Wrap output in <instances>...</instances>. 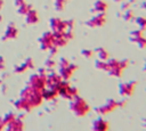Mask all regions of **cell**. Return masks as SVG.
I'll use <instances>...</instances> for the list:
<instances>
[{"label": "cell", "mask_w": 146, "mask_h": 131, "mask_svg": "<svg viewBox=\"0 0 146 131\" xmlns=\"http://www.w3.org/2000/svg\"><path fill=\"white\" fill-rule=\"evenodd\" d=\"M136 24L139 26V30L146 28V18L145 17H137L136 18Z\"/></svg>", "instance_id": "cell-26"}, {"label": "cell", "mask_w": 146, "mask_h": 131, "mask_svg": "<svg viewBox=\"0 0 146 131\" xmlns=\"http://www.w3.org/2000/svg\"><path fill=\"white\" fill-rule=\"evenodd\" d=\"M21 98L25 99L30 106L32 108L34 107H38L42 104V101L44 100L43 99V96H42V91H39V90H35L33 88H31L30 85H26L22 91H21Z\"/></svg>", "instance_id": "cell-1"}, {"label": "cell", "mask_w": 146, "mask_h": 131, "mask_svg": "<svg viewBox=\"0 0 146 131\" xmlns=\"http://www.w3.org/2000/svg\"><path fill=\"white\" fill-rule=\"evenodd\" d=\"M33 66H34L33 59H32V58H27V59H25L23 63H21L19 65H17V66L15 67L14 72L17 73V74H22V73H25L26 71L33 68Z\"/></svg>", "instance_id": "cell-15"}, {"label": "cell", "mask_w": 146, "mask_h": 131, "mask_svg": "<svg viewBox=\"0 0 146 131\" xmlns=\"http://www.w3.org/2000/svg\"><path fill=\"white\" fill-rule=\"evenodd\" d=\"M39 44H40V48L42 49V50H50L51 48H54V47H56L55 46V35H54V33L52 32H44L41 36H40V39H39Z\"/></svg>", "instance_id": "cell-9"}, {"label": "cell", "mask_w": 146, "mask_h": 131, "mask_svg": "<svg viewBox=\"0 0 146 131\" xmlns=\"http://www.w3.org/2000/svg\"><path fill=\"white\" fill-rule=\"evenodd\" d=\"M18 34V30L17 27L15 26V24L10 23L7 25L6 30H5V34L2 36V40H11V39H15Z\"/></svg>", "instance_id": "cell-16"}, {"label": "cell", "mask_w": 146, "mask_h": 131, "mask_svg": "<svg viewBox=\"0 0 146 131\" xmlns=\"http://www.w3.org/2000/svg\"><path fill=\"white\" fill-rule=\"evenodd\" d=\"M96 54H97L98 59H100V60H107L108 59V52L104 48H98L96 50Z\"/></svg>", "instance_id": "cell-24"}, {"label": "cell", "mask_w": 146, "mask_h": 131, "mask_svg": "<svg viewBox=\"0 0 146 131\" xmlns=\"http://www.w3.org/2000/svg\"><path fill=\"white\" fill-rule=\"evenodd\" d=\"M17 116L14 114V113H11V112H9V113H7L2 118H1V121H2V123H3V125L6 126V125H8L9 123H11L15 118H16Z\"/></svg>", "instance_id": "cell-23"}, {"label": "cell", "mask_w": 146, "mask_h": 131, "mask_svg": "<svg viewBox=\"0 0 146 131\" xmlns=\"http://www.w3.org/2000/svg\"><path fill=\"white\" fill-rule=\"evenodd\" d=\"M14 106L16 107V109L23 110V112H30V110L33 109V108L30 106V104H29L25 99H23V98H21V97L14 103Z\"/></svg>", "instance_id": "cell-19"}, {"label": "cell", "mask_w": 146, "mask_h": 131, "mask_svg": "<svg viewBox=\"0 0 146 131\" xmlns=\"http://www.w3.org/2000/svg\"><path fill=\"white\" fill-rule=\"evenodd\" d=\"M63 81V79L60 77V75L58 73H54V72H50V73H47V76H46V88H51V89H56L57 85Z\"/></svg>", "instance_id": "cell-12"}, {"label": "cell", "mask_w": 146, "mask_h": 131, "mask_svg": "<svg viewBox=\"0 0 146 131\" xmlns=\"http://www.w3.org/2000/svg\"><path fill=\"white\" fill-rule=\"evenodd\" d=\"M1 19H2V17H1V15H0V22H1Z\"/></svg>", "instance_id": "cell-37"}, {"label": "cell", "mask_w": 146, "mask_h": 131, "mask_svg": "<svg viewBox=\"0 0 146 131\" xmlns=\"http://www.w3.org/2000/svg\"><path fill=\"white\" fill-rule=\"evenodd\" d=\"M136 81H128V82H123L119 85V92L122 97H128L131 96L135 91L136 88Z\"/></svg>", "instance_id": "cell-11"}, {"label": "cell", "mask_w": 146, "mask_h": 131, "mask_svg": "<svg viewBox=\"0 0 146 131\" xmlns=\"http://www.w3.org/2000/svg\"><path fill=\"white\" fill-rule=\"evenodd\" d=\"M65 1L66 0H55V7L57 10H62L65 6Z\"/></svg>", "instance_id": "cell-29"}, {"label": "cell", "mask_w": 146, "mask_h": 131, "mask_svg": "<svg viewBox=\"0 0 146 131\" xmlns=\"http://www.w3.org/2000/svg\"><path fill=\"white\" fill-rule=\"evenodd\" d=\"M144 71H146V62L144 63Z\"/></svg>", "instance_id": "cell-36"}, {"label": "cell", "mask_w": 146, "mask_h": 131, "mask_svg": "<svg viewBox=\"0 0 146 131\" xmlns=\"http://www.w3.org/2000/svg\"><path fill=\"white\" fill-rule=\"evenodd\" d=\"M24 2H26V1H25V0H15V6L18 7V6H21L22 3H24Z\"/></svg>", "instance_id": "cell-31"}, {"label": "cell", "mask_w": 146, "mask_h": 131, "mask_svg": "<svg viewBox=\"0 0 146 131\" xmlns=\"http://www.w3.org/2000/svg\"><path fill=\"white\" fill-rule=\"evenodd\" d=\"M6 131H23L24 130V122L21 117H16L11 123L5 126Z\"/></svg>", "instance_id": "cell-17"}, {"label": "cell", "mask_w": 146, "mask_h": 131, "mask_svg": "<svg viewBox=\"0 0 146 131\" xmlns=\"http://www.w3.org/2000/svg\"><path fill=\"white\" fill-rule=\"evenodd\" d=\"M5 68V60L2 57H0V69H3Z\"/></svg>", "instance_id": "cell-32"}, {"label": "cell", "mask_w": 146, "mask_h": 131, "mask_svg": "<svg viewBox=\"0 0 146 131\" xmlns=\"http://www.w3.org/2000/svg\"><path fill=\"white\" fill-rule=\"evenodd\" d=\"M141 7H143L144 9H146V2H143V3H141Z\"/></svg>", "instance_id": "cell-33"}, {"label": "cell", "mask_w": 146, "mask_h": 131, "mask_svg": "<svg viewBox=\"0 0 146 131\" xmlns=\"http://www.w3.org/2000/svg\"><path fill=\"white\" fill-rule=\"evenodd\" d=\"M123 18H124L125 21H130V19H132V18H133V13H132V10L127 9V10L124 11V14H123Z\"/></svg>", "instance_id": "cell-28"}, {"label": "cell", "mask_w": 146, "mask_h": 131, "mask_svg": "<svg viewBox=\"0 0 146 131\" xmlns=\"http://www.w3.org/2000/svg\"><path fill=\"white\" fill-rule=\"evenodd\" d=\"M58 74L60 75V77L65 81H68L72 75L74 74L75 69L78 68V66L71 62H68L66 58H60L59 63H58Z\"/></svg>", "instance_id": "cell-6"}, {"label": "cell", "mask_w": 146, "mask_h": 131, "mask_svg": "<svg viewBox=\"0 0 146 131\" xmlns=\"http://www.w3.org/2000/svg\"><path fill=\"white\" fill-rule=\"evenodd\" d=\"M49 25L52 33H62L65 31H72L73 21H63L58 17H54L49 21Z\"/></svg>", "instance_id": "cell-7"}, {"label": "cell", "mask_w": 146, "mask_h": 131, "mask_svg": "<svg viewBox=\"0 0 146 131\" xmlns=\"http://www.w3.org/2000/svg\"><path fill=\"white\" fill-rule=\"evenodd\" d=\"M54 35H55V46L57 48L65 46L73 36L72 31H65L62 33H54Z\"/></svg>", "instance_id": "cell-10"}, {"label": "cell", "mask_w": 146, "mask_h": 131, "mask_svg": "<svg viewBox=\"0 0 146 131\" xmlns=\"http://www.w3.org/2000/svg\"><path fill=\"white\" fill-rule=\"evenodd\" d=\"M143 124H144V126H145V128H146V118H145V120H144V122H143Z\"/></svg>", "instance_id": "cell-35"}, {"label": "cell", "mask_w": 146, "mask_h": 131, "mask_svg": "<svg viewBox=\"0 0 146 131\" xmlns=\"http://www.w3.org/2000/svg\"><path fill=\"white\" fill-rule=\"evenodd\" d=\"M123 104H124L123 101H117L115 99H108L104 104L98 106L96 108V112L102 114V115H106V114H110L111 112H113L114 109H116L119 106H122Z\"/></svg>", "instance_id": "cell-8"}, {"label": "cell", "mask_w": 146, "mask_h": 131, "mask_svg": "<svg viewBox=\"0 0 146 131\" xmlns=\"http://www.w3.org/2000/svg\"><path fill=\"white\" fill-rule=\"evenodd\" d=\"M47 69L42 68L39 71V73L33 74L30 76L29 81H27V85H30L31 88L39 90V91H43L46 89V76H47Z\"/></svg>", "instance_id": "cell-4"}, {"label": "cell", "mask_w": 146, "mask_h": 131, "mask_svg": "<svg viewBox=\"0 0 146 131\" xmlns=\"http://www.w3.org/2000/svg\"><path fill=\"white\" fill-rule=\"evenodd\" d=\"M70 109L74 113V115L76 116H86L89 110H90V107L88 105V103L81 98V97H75L74 99L71 100L70 103Z\"/></svg>", "instance_id": "cell-3"}, {"label": "cell", "mask_w": 146, "mask_h": 131, "mask_svg": "<svg viewBox=\"0 0 146 131\" xmlns=\"http://www.w3.org/2000/svg\"><path fill=\"white\" fill-rule=\"evenodd\" d=\"M0 85H1V82H0Z\"/></svg>", "instance_id": "cell-39"}, {"label": "cell", "mask_w": 146, "mask_h": 131, "mask_svg": "<svg viewBox=\"0 0 146 131\" xmlns=\"http://www.w3.org/2000/svg\"><path fill=\"white\" fill-rule=\"evenodd\" d=\"M16 8H17V11H18L21 15H26V13H27L30 9H32V8H31V6H30L29 3H26V2L22 3L21 6L16 7Z\"/></svg>", "instance_id": "cell-25"}, {"label": "cell", "mask_w": 146, "mask_h": 131, "mask_svg": "<svg viewBox=\"0 0 146 131\" xmlns=\"http://www.w3.org/2000/svg\"><path fill=\"white\" fill-rule=\"evenodd\" d=\"M25 21L27 24H36L38 21H39V16H38V13L33 9H30L26 15H25Z\"/></svg>", "instance_id": "cell-20"}, {"label": "cell", "mask_w": 146, "mask_h": 131, "mask_svg": "<svg viewBox=\"0 0 146 131\" xmlns=\"http://www.w3.org/2000/svg\"><path fill=\"white\" fill-rule=\"evenodd\" d=\"M106 22V17L104 14H97L95 16H92L89 21L86 22V25H88L89 27H99L103 26Z\"/></svg>", "instance_id": "cell-14"}, {"label": "cell", "mask_w": 146, "mask_h": 131, "mask_svg": "<svg viewBox=\"0 0 146 131\" xmlns=\"http://www.w3.org/2000/svg\"><path fill=\"white\" fill-rule=\"evenodd\" d=\"M56 90H57V92H58V96L63 97L64 99L72 100V99H74L75 97L79 96L78 89H76L75 87L71 85V84H70L67 81H65V80H63V81L57 85Z\"/></svg>", "instance_id": "cell-5"}, {"label": "cell", "mask_w": 146, "mask_h": 131, "mask_svg": "<svg viewBox=\"0 0 146 131\" xmlns=\"http://www.w3.org/2000/svg\"><path fill=\"white\" fill-rule=\"evenodd\" d=\"M108 123L104 118L99 117L92 122V131H108Z\"/></svg>", "instance_id": "cell-18"}, {"label": "cell", "mask_w": 146, "mask_h": 131, "mask_svg": "<svg viewBox=\"0 0 146 131\" xmlns=\"http://www.w3.org/2000/svg\"><path fill=\"white\" fill-rule=\"evenodd\" d=\"M2 5H3V0H0V9L2 8Z\"/></svg>", "instance_id": "cell-34"}, {"label": "cell", "mask_w": 146, "mask_h": 131, "mask_svg": "<svg viewBox=\"0 0 146 131\" xmlns=\"http://www.w3.org/2000/svg\"><path fill=\"white\" fill-rule=\"evenodd\" d=\"M114 1H121V0H114Z\"/></svg>", "instance_id": "cell-38"}, {"label": "cell", "mask_w": 146, "mask_h": 131, "mask_svg": "<svg viewBox=\"0 0 146 131\" xmlns=\"http://www.w3.org/2000/svg\"><path fill=\"white\" fill-rule=\"evenodd\" d=\"M130 39L139 48H145L146 47V38H144L141 30H135V31H132L131 32V35H130Z\"/></svg>", "instance_id": "cell-13"}, {"label": "cell", "mask_w": 146, "mask_h": 131, "mask_svg": "<svg viewBox=\"0 0 146 131\" xmlns=\"http://www.w3.org/2000/svg\"><path fill=\"white\" fill-rule=\"evenodd\" d=\"M55 65H56V62L50 57V58H48L46 62H44V68L46 69H51L52 67H55Z\"/></svg>", "instance_id": "cell-27"}, {"label": "cell", "mask_w": 146, "mask_h": 131, "mask_svg": "<svg viewBox=\"0 0 146 131\" xmlns=\"http://www.w3.org/2000/svg\"><path fill=\"white\" fill-rule=\"evenodd\" d=\"M129 62L127 59L123 60H119V59H114V58H108L106 60V67H105V72L108 73L111 76L114 77H121L123 71L128 67Z\"/></svg>", "instance_id": "cell-2"}, {"label": "cell", "mask_w": 146, "mask_h": 131, "mask_svg": "<svg viewBox=\"0 0 146 131\" xmlns=\"http://www.w3.org/2000/svg\"><path fill=\"white\" fill-rule=\"evenodd\" d=\"M106 9H107V5H106V2H104V1H102V0H97V1L94 3L92 10L96 11V13H98V14H104Z\"/></svg>", "instance_id": "cell-22"}, {"label": "cell", "mask_w": 146, "mask_h": 131, "mask_svg": "<svg viewBox=\"0 0 146 131\" xmlns=\"http://www.w3.org/2000/svg\"><path fill=\"white\" fill-rule=\"evenodd\" d=\"M81 54H82L83 57H86V58H90V57H92L94 51H92L91 49H83V50L81 51Z\"/></svg>", "instance_id": "cell-30"}, {"label": "cell", "mask_w": 146, "mask_h": 131, "mask_svg": "<svg viewBox=\"0 0 146 131\" xmlns=\"http://www.w3.org/2000/svg\"><path fill=\"white\" fill-rule=\"evenodd\" d=\"M42 96H43V99H44V100H54V99L58 96V92H57L56 89L46 88V89L42 91Z\"/></svg>", "instance_id": "cell-21"}]
</instances>
